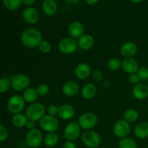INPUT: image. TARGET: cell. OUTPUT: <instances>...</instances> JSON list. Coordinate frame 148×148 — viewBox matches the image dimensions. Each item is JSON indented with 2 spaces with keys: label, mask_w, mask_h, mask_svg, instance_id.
Instances as JSON below:
<instances>
[{
  "label": "cell",
  "mask_w": 148,
  "mask_h": 148,
  "mask_svg": "<svg viewBox=\"0 0 148 148\" xmlns=\"http://www.w3.org/2000/svg\"><path fill=\"white\" fill-rule=\"evenodd\" d=\"M20 40L25 47L35 49L38 48L40 42L43 40V36L40 30L34 27H30L22 33Z\"/></svg>",
  "instance_id": "6da1fadb"
},
{
  "label": "cell",
  "mask_w": 148,
  "mask_h": 148,
  "mask_svg": "<svg viewBox=\"0 0 148 148\" xmlns=\"http://www.w3.org/2000/svg\"><path fill=\"white\" fill-rule=\"evenodd\" d=\"M25 115L28 120L38 121L46 115V107L40 103H33L27 107Z\"/></svg>",
  "instance_id": "7a4b0ae2"
},
{
  "label": "cell",
  "mask_w": 148,
  "mask_h": 148,
  "mask_svg": "<svg viewBox=\"0 0 148 148\" xmlns=\"http://www.w3.org/2000/svg\"><path fill=\"white\" fill-rule=\"evenodd\" d=\"M98 119L96 114L92 112L83 113L78 118V124L81 129L87 130H92L98 124Z\"/></svg>",
  "instance_id": "3957f363"
},
{
  "label": "cell",
  "mask_w": 148,
  "mask_h": 148,
  "mask_svg": "<svg viewBox=\"0 0 148 148\" xmlns=\"http://www.w3.org/2000/svg\"><path fill=\"white\" fill-rule=\"evenodd\" d=\"M10 79L11 88L15 91H24L30 86V78L24 74H17L12 76Z\"/></svg>",
  "instance_id": "277c9868"
},
{
  "label": "cell",
  "mask_w": 148,
  "mask_h": 148,
  "mask_svg": "<svg viewBox=\"0 0 148 148\" xmlns=\"http://www.w3.org/2000/svg\"><path fill=\"white\" fill-rule=\"evenodd\" d=\"M81 140L84 145L88 148H96L101 143V136L93 130H87L81 135Z\"/></svg>",
  "instance_id": "5b68a950"
},
{
  "label": "cell",
  "mask_w": 148,
  "mask_h": 148,
  "mask_svg": "<svg viewBox=\"0 0 148 148\" xmlns=\"http://www.w3.org/2000/svg\"><path fill=\"white\" fill-rule=\"evenodd\" d=\"M43 136L38 129L29 130L25 136V143L28 147L37 148L43 143Z\"/></svg>",
  "instance_id": "8992f818"
},
{
  "label": "cell",
  "mask_w": 148,
  "mask_h": 148,
  "mask_svg": "<svg viewBox=\"0 0 148 148\" xmlns=\"http://www.w3.org/2000/svg\"><path fill=\"white\" fill-rule=\"evenodd\" d=\"M40 127L43 131L49 132H56L59 127V122L56 116H53L49 114L45 115L39 121Z\"/></svg>",
  "instance_id": "52a82bcc"
},
{
  "label": "cell",
  "mask_w": 148,
  "mask_h": 148,
  "mask_svg": "<svg viewBox=\"0 0 148 148\" xmlns=\"http://www.w3.org/2000/svg\"><path fill=\"white\" fill-rule=\"evenodd\" d=\"M25 105V101L23 96L20 95H14L10 98L7 102V109L13 115L20 114L23 111Z\"/></svg>",
  "instance_id": "ba28073f"
},
{
  "label": "cell",
  "mask_w": 148,
  "mask_h": 148,
  "mask_svg": "<svg viewBox=\"0 0 148 148\" xmlns=\"http://www.w3.org/2000/svg\"><path fill=\"white\" fill-rule=\"evenodd\" d=\"M77 48V41L71 37L64 38L59 43V50L63 54H72L76 51Z\"/></svg>",
  "instance_id": "9c48e42d"
},
{
  "label": "cell",
  "mask_w": 148,
  "mask_h": 148,
  "mask_svg": "<svg viewBox=\"0 0 148 148\" xmlns=\"http://www.w3.org/2000/svg\"><path fill=\"white\" fill-rule=\"evenodd\" d=\"M81 134V128L78 123L69 122L65 127L64 130V137L66 141H76Z\"/></svg>",
  "instance_id": "30bf717a"
},
{
  "label": "cell",
  "mask_w": 148,
  "mask_h": 148,
  "mask_svg": "<svg viewBox=\"0 0 148 148\" xmlns=\"http://www.w3.org/2000/svg\"><path fill=\"white\" fill-rule=\"evenodd\" d=\"M131 132V126L130 123L124 119L118 120L115 123L113 128V132L114 135L118 138L122 139L127 137Z\"/></svg>",
  "instance_id": "8fae6325"
},
{
  "label": "cell",
  "mask_w": 148,
  "mask_h": 148,
  "mask_svg": "<svg viewBox=\"0 0 148 148\" xmlns=\"http://www.w3.org/2000/svg\"><path fill=\"white\" fill-rule=\"evenodd\" d=\"M85 26L81 22L74 21L68 27V33L69 37L74 39H78L85 34Z\"/></svg>",
  "instance_id": "7c38bea8"
},
{
  "label": "cell",
  "mask_w": 148,
  "mask_h": 148,
  "mask_svg": "<svg viewBox=\"0 0 148 148\" xmlns=\"http://www.w3.org/2000/svg\"><path fill=\"white\" fill-rule=\"evenodd\" d=\"M23 18L27 24L34 25L38 22L40 14H39L38 11L34 7H27L23 10Z\"/></svg>",
  "instance_id": "4fadbf2b"
},
{
  "label": "cell",
  "mask_w": 148,
  "mask_h": 148,
  "mask_svg": "<svg viewBox=\"0 0 148 148\" xmlns=\"http://www.w3.org/2000/svg\"><path fill=\"white\" fill-rule=\"evenodd\" d=\"M62 93L68 98L75 97L79 93V86L75 81L69 80L65 82L62 88Z\"/></svg>",
  "instance_id": "5bb4252c"
},
{
  "label": "cell",
  "mask_w": 148,
  "mask_h": 148,
  "mask_svg": "<svg viewBox=\"0 0 148 148\" xmlns=\"http://www.w3.org/2000/svg\"><path fill=\"white\" fill-rule=\"evenodd\" d=\"M92 73L90 66L88 63L81 62L78 64L75 69V75L77 79L84 80L88 79Z\"/></svg>",
  "instance_id": "9a60e30c"
},
{
  "label": "cell",
  "mask_w": 148,
  "mask_h": 148,
  "mask_svg": "<svg viewBox=\"0 0 148 148\" xmlns=\"http://www.w3.org/2000/svg\"><path fill=\"white\" fill-rule=\"evenodd\" d=\"M138 51L137 44L134 42L127 41L123 43L120 49V53L125 58H133Z\"/></svg>",
  "instance_id": "2e32d148"
},
{
  "label": "cell",
  "mask_w": 148,
  "mask_h": 148,
  "mask_svg": "<svg viewBox=\"0 0 148 148\" xmlns=\"http://www.w3.org/2000/svg\"><path fill=\"white\" fill-rule=\"evenodd\" d=\"M139 68L138 62L134 58H125L121 63V69L130 75L137 73Z\"/></svg>",
  "instance_id": "e0dca14e"
},
{
  "label": "cell",
  "mask_w": 148,
  "mask_h": 148,
  "mask_svg": "<svg viewBox=\"0 0 148 148\" xmlns=\"http://www.w3.org/2000/svg\"><path fill=\"white\" fill-rule=\"evenodd\" d=\"M75 114V108L69 104L64 103L59 107L58 116L63 120H70L74 117Z\"/></svg>",
  "instance_id": "ac0fdd59"
},
{
  "label": "cell",
  "mask_w": 148,
  "mask_h": 148,
  "mask_svg": "<svg viewBox=\"0 0 148 148\" xmlns=\"http://www.w3.org/2000/svg\"><path fill=\"white\" fill-rule=\"evenodd\" d=\"M133 96L137 100H145L148 97V85L138 83L135 85L132 90Z\"/></svg>",
  "instance_id": "d6986e66"
},
{
  "label": "cell",
  "mask_w": 148,
  "mask_h": 148,
  "mask_svg": "<svg viewBox=\"0 0 148 148\" xmlns=\"http://www.w3.org/2000/svg\"><path fill=\"white\" fill-rule=\"evenodd\" d=\"M95 43L94 38L90 34H84L77 40L78 47L83 51H88L92 49Z\"/></svg>",
  "instance_id": "ffe728a7"
},
{
  "label": "cell",
  "mask_w": 148,
  "mask_h": 148,
  "mask_svg": "<svg viewBox=\"0 0 148 148\" xmlns=\"http://www.w3.org/2000/svg\"><path fill=\"white\" fill-rule=\"evenodd\" d=\"M98 89L93 83H87L81 89V95L85 100H91L96 95Z\"/></svg>",
  "instance_id": "44dd1931"
},
{
  "label": "cell",
  "mask_w": 148,
  "mask_h": 148,
  "mask_svg": "<svg viewBox=\"0 0 148 148\" xmlns=\"http://www.w3.org/2000/svg\"><path fill=\"white\" fill-rule=\"evenodd\" d=\"M42 10L47 16H53L57 12L58 5L55 0H44L42 3Z\"/></svg>",
  "instance_id": "7402d4cb"
},
{
  "label": "cell",
  "mask_w": 148,
  "mask_h": 148,
  "mask_svg": "<svg viewBox=\"0 0 148 148\" xmlns=\"http://www.w3.org/2000/svg\"><path fill=\"white\" fill-rule=\"evenodd\" d=\"M134 134L137 138L144 140L148 137V122L142 121L137 124L134 130Z\"/></svg>",
  "instance_id": "603a6c76"
},
{
  "label": "cell",
  "mask_w": 148,
  "mask_h": 148,
  "mask_svg": "<svg viewBox=\"0 0 148 148\" xmlns=\"http://www.w3.org/2000/svg\"><path fill=\"white\" fill-rule=\"evenodd\" d=\"M22 96H23V99L25 101V103L31 104L33 103H36V100L38 99L39 95L38 94L36 88H30L29 87L28 88H27V89L23 91Z\"/></svg>",
  "instance_id": "cb8c5ba5"
},
{
  "label": "cell",
  "mask_w": 148,
  "mask_h": 148,
  "mask_svg": "<svg viewBox=\"0 0 148 148\" xmlns=\"http://www.w3.org/2000/svg\"><path fill=\"white\" fill-rule=\"evenodd\" d=\"M27 121H28V119H27L25 114H23L22 113L14 114V115H13L12 118V125L16 128L19 129L26 127Z\"/></svg>",
  "instance_id": "d4e9b609"
},
{
  "label": "cell",
  "mask_w": 148,
  "mask_h": 148,
  "mask_svg": "<svg viewBox=\"0 0 148 148\" xmlns=\"http://www.w3.org/2000/svg\"><path fill=\"white\" fill-rule=\"evenodd\" d=\"M43 143L47 147H54L59 143V135L56 132H49L43 137Z\"/></svg>",
  "instance_id": "484cf974"
},
{
  "label": "cell",
  "mask_w": 148,
  "mask_h": 148,
  "mask_svg": "<svg viewBox=\"0 0 148 148\" xmlns=\"http://www.w3.org/2000/svg\"><path fill=\"white\" fill-rule=\"evenodd\" d=\"M124 119L127 121V122L133 123L135 122L139 118V113L134 108H129V109L126 110L124 113Z\"/></svg>",
  "instance_id": "4316f807"
},
{
  "label": "cell",
  "mask_w": 148,
  "mask_h": 148,
  "mask_svg": "<svg viewBox=\"0 0 148 148\" xmlns=\"http://www.w3.org/2000/svg\"><path fill=\"white\" fill-rule=\"evenodd\" d=\"M118 145L119 148H137V143L128 137L120 139Z\"/></svg>",
  "instance_id": "83f0119b"
},
{
  "label": "cell",
  "mask_w": 148,
  "mask_h": 148,
  "mask_svg": "<svg viewBox=\"0 0 148 148\" xmlns=\"http://www.w3.org/2000/svg\"><path fill=\"white\" fill-rule=\"evenodd\" d=\"M4 7L9 10L15 11L21 7L23 0H2Z\"/></svg>",
  "instance_id": "f1b7e54d"
},
{
  "label": "cell",
  "mask_w": 148,
  "mask_h": 148,
  "mask_svg": "<svg viewBox=\"0 0 148 148\" xmlns=\"http://www.w3.org/2000/svg\"><path fill=\"white\" fill-rule=\"evenodd\" d=\"M121 60L117 58H112V59H109V61L107 63V66L108 68L111 71H118L121 68Z\"/></svg>",
  "instance_id": "f546056e"
},
{
  "label": "cell",
  "mask_w": 148,
  "mask_h": 148,
  "mask_svg": "<svg viewBox=\"0 0 148 148\" xmlns=\"http://www.w3.org/2000/svg\"><path fill=\"white\" fill-rule=\"evenodd\" d=\"M38 49L40 53L46 54V53H49L51 52L52 49V45L49 40H43L40 42L39 46H38Z\"/></svg>",
  "instance_id": "4dcf8cb0"
},
{
  "label": "cell",
  "mask_w": 148,
  "mask_h": 148,
  "mask_svg": "<svg viewBox=\"0 0 148 148\" xmlns=\"http://www.w3.org/2000/svg\"><path fill=\"white\" fill-rule=\"evenodd\" d=\"M11 88L10 79L7 77L0 78V93H5Z\"/></svg>",
  "instance_id": "1f68e13d"
},
{
  "label": "cell",
  "mask_w": 148,
  "mask_h": 148,
  "mask_svg": "<svg viewBox=\"0 0 148 148\" xmlns=\"http://www.w3.org/2000/svg\"><path fill=\"white\" fill-rule=\"evenodd\" d=\"M36 90H37L38 94L39 96L41 97L47 95L49 94V91H50V88H49V85L44 83L40 84L39 85H38Z\"/></svg>",
  "instance_id": "d6a6232c"
},
{
  "label": "cell",
  "mask_w": 148,
  "mask_h": 148,
  "mask_svg": "<svg viewBox=\"0 0 148 148\" xmlns=\"http://www.w3.org/2000/svg\"><path fill=\"white\" fill-rule=\"evenodd\" d=\"M139 78L141 80H147L148 79V67L147 66H142L139 68L137 72Z\"/></svg>",
  "instance_id": "836d02e7"
},
{
  "label": "cell",
  "mask_w": 148,
  "mask_h": 148,
  "mask_svg": "<svg viewBox=\"0 0 148 148\" xmlns=\"http://www.w3.org/2000/svg\"><path fill=\"white\" fill-rule=\"evenodd\" d=\"M92 77L94 80L97 82H102L103 80V75L99 69H93L92 71Z\"/></svg>",
  "instance_id": "e575fe53"
},
{
  "label": "cell",
  "mask_w": 148,
  "mask_h": 148,
  "mask_svg": "<svg viewBox=\"0 0 148 148\" xmlns=\"http://www.w3.org/2000/svg\"><path fill=\"white\" fill-rule=\"evenodd\" d=\"M9 137V132L7 129L2 124H0V143L4 142Z\"/></svg>",
  "instance_id": "d590c367"
},
{
  "label": "cell",
  "mask_w": 148,
  "mask_h": 148,
  "mask_svg": "<svg viewBox=\"0 0 148 148\" xmlns=\"http://www.w3.org/2000/svg\"><path fill=\"white\" fill-rule=\"evenodd\" d=\"M47 112L49 115L56 116V115H58V113H59V107L57 106L54 105V104L50 105L48 107Z\"/></svg>",
  "instance_id": "8d00e7d4"
},
{
  "label": "cell",
  "mask_w": 148,
  "mask_h": 148,
  "mask_svg": "<svg viewBox=\"0 0 148 148\" xmlns=\"http://www.w3.org/2000/svg\"><path fill=\"white\" fill-rule=\"evenodd\" d=\"M128 79H129V82H130L131 84H132V85H137V84L140 83L139 82H140V79L139 78L138 75H137V73L131 74V75H130Z\"/></svg>",
  "instance_id": "74e56055"
},
{
  "label": "cell",
  "mask_w": 148,
  "mask_h": 148,
  "mask_svg": "<svg viewBox=\"0 0 148 148\" xmlns=\"http://www.w3.org/2000/svg\"><path fill=\"white\" fill-rule=\"evenodd\" d=\"M63 148H77L74 142L66 141L63 145Z\"/></svg>",
  "instance_id": "f35d334b"
},
{
  "label": "cell",
  "mask_w": 148,
  "mask_h": 148,
  "mask_svg": "<svg viewBox=\"0 0 148 148\" xmlns=\"http://www.w3.org/2000/svg\"><path fill=\"white\" fill-rule=\"evenodd\" d=\"M26 128L28 130H32L33 129L36 128V122L33 121H30V120H28L27 121V124H26Z\"/></svg>",
  "instance_id": "ab89813d"
},
{
  "label": "cell",
  "mask_w": 148,
  "mask_h": 148,
  "mask_svg": "<svg viewBox=\"0 0 148 148\" xmlns=\"http://www.w3.org/2000/svg\"><path fill=\"white\" fill-rule=\"evenodd\" d=\"M35 1H36V0H23V4L27 7H30L33 4H34Z\"/></svg>",
  "instance_id": "60d3db41"
},
{
  "label": "cell",
  "mask_w": 148,
  "mask_h": 148,
  "mask_svg": "<svg viewBox=\"0 0 148 148\" xmlns=\"http://www.w3.org/2000/svg\"><path fill=\"white\" fill-rule=\"evenodd\" d=\"M98 1L99 0H85V2L88 4H89V5H94L96 3H98Z\"/></svg>",
  "instance_id": "b9f144b4"
},
{
  "label": "cell",
  "mask_w": 148,
  "mask_h": 148,
  "mask_svg": "<svg viewBox=\"0 0 148 148\" xmlns=\"http://www.w3.org/2000/svg\"><path fill=\"white\" fill-rule=\"evenodd\" d=\"M64 1H66L67 3H69V4H76V3H77L79 0H64Z\"/></svg>",
  "instance_id": "7bdbcfd3"
},
{
  "label": "cell",
  "mask_w": 148,
  "mask_h": 148,
  "mask_svg": "<svg viewBox=\"0 0 148 148\" xmlns=\"http://www.w3.org/2000/svg\"><path fill=\"white\" fill-rule=\"evenodd\" d=\"M130 1H132V3H134V4H139V3L142 2L143 0H130Z\"/></svg>",
  "instance_id": "ee69618b"
},
{
  "label": "cell",
  "mask_w": 148,
  "mask_h": 148,
  "mask_svg": "<svg viewBox=\"0 0 148 148\" xmlns=\"http://www.w3.org/2000/svg\"><path fill=\"white\" fill-rule=\"evenodd\" d=\"M107 83H108V81H104L103 82V85L105 86V88H108V87H109L110 84H108V85H107Z\"/></svg>",
  "instance_id": "f6af8a7d"
},
{
  "label": "cell",
  "mask_w": 148,
  "mask_h": 148,
  "mask_svg": "<svg viewBox=\"0 0 148 148\" xmlns=\"http://www.w3.org/2000/svg\"><path fill=\"white\" fill-rule=\"evenodd\" d=\"M23 148H30V147H23Z\"/></svg>",
  "instance_id": "bcb514c9"
},
{
  "label": "cell",
  "mask_w": 148,
  "mask_h": 148,
  "mask_svg": "<svg viewBox=\"0 0 148 148\" xmlns=\"http://www.w3.org/2000/svg\"><path fill=\"white\" fill-rule=\"evenodd\" d=\"M147 83H148V79H147Z\"/></svg>",
  "instance_id": "7dc6e473"
}]
</instances>
